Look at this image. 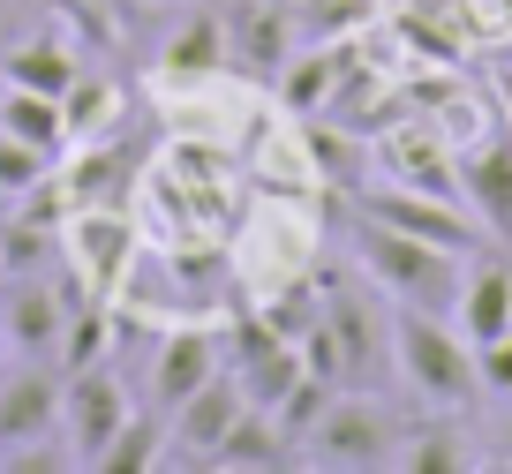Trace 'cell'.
<instances>
[{
	"label": "cell",
	"mask_w": 512,
	"mask_h": 474,
	"mask_svg": "<svg viewBox=\"0 0 512 474\" xmlns=\"http://www.w3.org/2000/svg\"><path fill=\"white\" fill-rule=\"evenodd\" d=\"M113 113H121V91H113V83H98V76H76L61 91V121H68V143H91L98 128L113 121Z\"/></svg>",
	"instance_id": "d4e9b609"
},
{
	"label": "cell",
	"mask_w": 512,
	"mask_h": 474,
	"mask_svg": "<svg viewBox=\"0 0 512 474\" xmlns=\"http://www.w3.org/2000/svg\"><path fill=\"white\" fill-rule=\"evenodd\" d=\"M332 399H339V384L309 369V377H302V384H294V392H287V399L272 407V429H279V437L294 444V452H302V444L317 437V422H324V407H332Z\"/></svg>",
	"instance_id": "cb8c5ba5"
},
{
	"label": "cell",
	"mask_w": 512,
	"mask_h": 474,
	"mask_svg": "<svg viewBox=\"0 0 512 474\" xmlns=\"http://www.w3.org/2000/svg\"><path fill=\"white\" fill-rule=\"evenodd\" d=\"M362 219H384V226H400V234L437 241V249H460V256L497 249L490 226H482L467 204H452V196H430V189H407V181H377V189L362 196Z\"/></svg>",
	"instance_id": "8992f818"
},
{
	"label": "cell",
	"mask_w": 512,
	"mask_h": 474,
	"mask_svg": "<svg viewBox=\"0 0 512 474\" xmlns=\"http://www.w3.org/2000/svg\"><path fill=\"white\" fill-rule=\"evenodd\" d=\"M53 8H61V0H53ZM83 8H113V0H83Z\"/></svg>",
	"instance_id": "d6a6232c"
},
{
	"label": "cell",
	"mask_w": 512,
	"mask_h": 474,
	"mask_svg": "<svg viewBox=\"0 0 512 474\" xmlns=\"http://www.w3.org/2000/svg\"><path fill=\"white\" fill-rule=\"evenodd\" d=\"M226 16V61L249 68L256 83H279V68H287L294 53V16L279 8V0H241V8H219Z\"/></svg>",
	"instance_id": "8fae6325"
},
{
	"label": "cell",
	"mask_w": 512,
	"mask_h": 474,
	"mask_svg": "<svg viewBox=\"0 0 512 474\" xmlns=\"http://www.w3.org/2000/svg\"><path fill=\"white\" fill-rule=\"evenodd\" d=\"M294 459H302V452H294V444L272 429V414L241 407V414H234V429L211 444L204 467H219V474H279V467H294Z\"/></svg>",
	"instance_id": "9a60e30c"
},
{
	"label": "cell",
	"mask_w": 512,
	"mask_h": 474,
	"mask_svg": "<svg viewBox=\"0 0 512 474\" xmlns=\"http://www.w3.org/2000/svg\"><path fill=\"white\" fill-rule=\"evenodd\" d=\"M452 158H460V204L490 226V241H512V136H505V121L467 136Z\"/></svg>",
	"instance_id": "ba28073f"
},
{
	"label": "cell",
	"mask_w": 512,
	"mask_h": 474,
	"mask_svg": "<svg viewBox=\"0 0 512 474\" xmlns=\"http://www.w3.org/2000/svg\"><path fill=\"white\" fill-rule=\"evenodd\" d=\"M497 121H505V136H512V76L497 83Z\"/></svg>",
	"instance_id": "1f68e13d"
},
{
	"label": "cell",
	"mask_w": 512,
	"mask_h": 474,
	"mask_svg": "<svg viewBox=\"0 0 512 474\" xmlns=\"http://www.w3.org/2000/svg\"><path fill=\"white\" fill-rule=\"evenodd\" d=\"M46 174H53V158H38L31 143H16L8 128H0V196L16 204V196H31V189H38Z\"/></svg>",
	"instance_id": "484cf974"
},
{
	"label": "cell",
	"mask_w": 512,
	"mask_h": 474,
	"mask_svg": "<svg viewBox=\"0 0 512 474\" xmlns=\"http://www.w3.org/2000/svg\"><path fill=\"white\" fill-rule=\"evenodd\" d=\"M76 271H0V347L23 362H53L61 354V324H68V294Z\"/></svg>",
	"instance_id": "277c9868"
},
{
	"label": "cell",
	"mask_w": 512,
	"mask_h": 474,
	"mask_svg": "<svg viewBox=\"0 0 512 474\" xmlns=\"http://www.w3.org/2000/svg\"><path fill=\"white\" fill-rule=\"evenodd\" d=\"M362 8H369V0H302V16H294V23H302L309 38H339Z\"/></svg>",
	"instance_id": "f1b7e54d"
},
{
	"label": "cell",
	"mask_w": 512,
	"mask_h": 474,
	"mask_svg": "<svg viewBox=\"0 0 512 474\" xmlns=\"http://www.w3.org/2000/svg\"><path fill=\"white\" fill-rule=\"evenodd\" d=\"M106 347H113V316L98 309L91 286H76V294H68V324H61V354H53V362H61V369H91V362H106Z\"/></svg>",
	"instance_id": "7402d4cb"
},
{
	"label": "cell",
	"mask_w": 512,
	"mask_h": 474,
	"mask_svg": "<svg viewBox=\"0 0 512 474\" xmlns=\"http://www.w3.org/2000/svg\"><path fill=\"white\" fill-rule=\"evenodd\" d=\"M91 467L98 474H151V467H166V414H128L121 437H113Z\"/></svg>",
	"instance_id": "603a6c76"
},
{
	"label": "cell",
	"mask_w": 512,
	"mask_h": 474,
	"mask_svg": "<svg viewBox=\"0 0 512 474\" xmlns=\"http://www.w3.org/2000/svg\"><path fill=\"white\" fill-rule=\"evenodd\" d=\"M159 68L166 76H219L226 68V16L219 8H189L174 23V38L159 46Z\"/></svg>",
	"instance_id": "ac0fdd59"
},
{
	"label": "cell",
	"mask_w": 512,
	"mask_h": 474,
	"mask_svg": "<svg viewBox=\"0 0 512 474\" xmlns=\"http://www.w3.org/2000/svg\"><path fill=\"white\" fill-rule=\"evenodd\" d=\"M384 166H392V181H407V189H430V196H452V204H460V158L445 151V136H437V151H430L422 128H400V136L384 143Z\"/></svg>",
	"instance_id": "e0dca14e"
},
{
	"label": "cell",
	"mask_w": 512,
	"mask_h": 474,
	"mask_svg": "<svg viewBox=\"0 0 512 474\" xmlns=\"http://www.w3.org/2000/svg\"><path fill=\"white\" fill-rule=\"evenodd\" d=\"M475 377L490 399H512V332H497L490 347H475Z\"/></svg>",
	"instance_id": "f546056e"
},
{
	"label": "cell",
	"mask_w": 512,
	"mask_h": 474,
	"mask_svg": "<svg viewBox=\"0 0 512 474\" xmlns=\"http://www.w3.org/2000/svg\"><path fill=\"white\" fill-rule=\"evenodd\" d=\"M174 279L189 286V294H204V309H211V301H226V256L219 249H181Z\"/></svg>",
	"instance_id": "83f0119b"
},
{
	"label": "cell",
	"mask_w": 512,
	"mask_h": 474,
	"mask_svg": "<svg viewBox=\"0 0 512 474\" xmlns=\"http://www.w3.org/2000/svg\"><path fill=\"white\" fill-rule=\"evenodd\" d=\"M452 324L467 332V347H490L497 332H512V264H497L490 249L467 256L460 301H452Z\"/></svg>",
	"instance_id": "5bb4252c"
},
{
	"label": "cell",
	"mask_w": 512,
	"mask_h": 474,
	"mask_svg": "<svg viewBox=\"0 0 512 474\" xmlns=\"http://www.w3.org/2000/svg\"><path fill=\"white\" fill-rule=\"evenodd\" d=\"M0 211H8V196H0Z\"/></svg>",
	"instance_id": "836d02e7"
},
{
	"label": "cell",
	"mask_w": 512,
	"mask_h": 474,
	"mask_svg": "<svg viewBox=\"0 0 512 474\" xmlns=\"http://www.w3.org/2000/svg\"><path fill=\"white\" fill-rule=\"evenodd\" d=\"M497 467H512V414L497 422Z\"/></svg>",
	"instance_id": "4dcf8cb0"
},
{
	"label": "cell",
	"mask_w": 512,
	"mask_h": 474,
	"mask_svg": "<svg viewBox=\"0 0 512 474\" xmlns=\"http://www.w3.org/2000/svg\"><path fill=\"white\" fill-rule=\"evenodd\" d=\"M76 76L83 68H76V53L61 46V31L23 38V46H8V61H0V83H23V91H46V98H61Z\"/></svg>",
	"instance_id": "d6986e66"
},
{
	"label": "cell",
	"mask_w": 512,
	"mask_h": 474,
	"mask_svg": "<svg viewBox=\"0 0 512 474\" xmlns=\"http://www.w3.org/2000/svg\"><path fill=\"white\" fill-rule=\"evenodd\" d=\"M392 369H400V384L437 414H467L482 399L475 347H467V332L437 309H392Z\"/></svg>",
	"instance_id": "6da1fadb"
},
{
	"label": "cell",
	"mask_w": 512,
	"mask_h": 474,
	"mask_svg": "<svg viewBox=\"0 0 512 474\" xmlns=\"http://www.w3.org/2000/svg\"><path fill=\"white\" fill-rule=\"evenodd\" d=\"M354 264L377 279V294L400 301V309H437V316H452L460 279H467L460 249L415 241V234H400V226H384V219H362V211H354Z\"/></svg>",
	"instance_id": "7a4b0ae2"
},
{
	"label": "cell",
	"mask_w": 512,
	"mask_h": 474,
	"mask_svg": "<svg viewBox=\"0 0 512 474\" xmlns=\"http://www.w3.org/2000/svg\"><path fill=\"white\" fill-rule=\"evenodd\" d=\"M302 459H317V467H339V474L392 467V459H400V429H392V414H384L369 392L339 384V399L324 407V422H317V437L302 444Z\"/></svg>",
	"instance_id": "5b68a950"
},
{
	"label": "cell",
	"mask_w": 512,
	"mask_h": 474,
	"mask_svg": "<svg viewBox=\"0 0 512 474\" xmlns=\"http://www.w3.org/2000/svg\"><path fill=\"white\" fill-rule=\"evenodd\" d=\"M241 407H249V399H241V377H234V369L204 377V384H196V392L181 399L174 414H166V444H174L166 459H196V467H204L211 444L234 429V414H241Z\"/></svg>",
	"instance_id": "30bf717a"
},
{
	"label": "cell",
	"mask_w": 512,
	"mask_h": 474,
	"mask_svg": "<svg viewBox=\"0 0 512 474\" xmlns=\"http://www.w3.org/2000/svg\"><path fill=\"white\" fill-rule=\"evenodd\" d=\"M392 467H407V474H460V467H467V452H460V437H437V429H422V437L407 444Z\"/></svg>",
	"instance_id": "4316f807"
},
{
	"label": "cell",
	"mask_w": 512,
	"mask_h": 474,
	"mask_svg": "<svg viewBox=\"0 0 512 474\" xmlns=\"http://www.w3.org/2000/svg\"><path fill=\"white\" fill-rule=\"evenodd\" d=\"M339 53L317 38V53H287V68H279V106L287 113H317V106H332L339 98Z\"/></svg>",
	"instance_id": "44dd1931"
},
{
	"label": "cell",
	"mask_w": 512,
	"mask_h": 474,
	"mask_svg": "<svg viewBox=\"0 0 512 474\" xmlns=\"http://www.w3.org/2000/svg\"><path fill=\"white\" fill-rule=\"evenodd\" d=\"M128 264H136V219L121 204H76L68 211V271L91 294H106Z\"/></svg>",
	"instance_id": "9c48e42d"
},
{
	"label": "cell",
	"mask_w": 512,
	"mask_h": 474,
	"mask_svg": "<svg viewBox=\"0 0 512 474\" xmlns=\"http://www.w3.org/2000/svg\"><path fill=\"white\" fill-rule=\"evenodd\" d=\"M38 437H61V377L46 362H23L0 384V452L8 444H38Z\"/></svg>",
	"instance_id": "4fadbf2b"
},
{
	"label": "cell",
	"mask_w": 512,
	"mask_h": 474,
	"mask_svg": "<svg viewBox=\"0 0 512 474\" xmlns=\"http://www.w3.org/2000/svg\"><path fill=\"white\" fill-rule=\"evenodd\" d=\"M324 324H332V347H339V384L369 392L377 369L392 362V309L377 301V279L369 271H347V279H324Z\"/></svg>",
	"instance_id": "3957f363"
},
{
	"label": "cell",
	"mask_w": 512,
	"mask_h": 474,
	"mask_svg": "<svg viewBox=\"0 0 512 474\" xmlns=\"http://www.w3.org/2000/svg\"><path fill=\"white\" fill-rule=\"evenodd\" d=\"M219 369H226L219 332H204V324H181V332H166L159 362H151V414H174L181 399H189L204 377H219Z\"/></svg>",
	"instance_id": "7c38bea8"
},
{
	"label": "cell",
	"mask_w": 512,
	"mask_h": 474,
	"mask_svg": "<svg viewBox=\"0 0 512 474\" xmlns=\"http://www.w3.org/2000/svg\"><path fill=\"white\" fill-rule=\"evenodd\" d=\"M0 128L16 143H31L38 158H68L76 143H68V121H61V98L46 91H23V83H0Z\"/></svg>",
	"instance_id": "2e32d148"
},
{
	"label": "cell",
	"mask_w": 512,
	"mask_h": 474,
	"mask_svg": "<svg viewBox=\"0 0 512 474\" xmlns=\"http://www.w3.org/2000/svg\"><path fill=\"white\" fill-rule=\"evenodd\" d=\"M128 414H136V407H128V392L113 384L106 362L68 369V377H61V437H68V452H76V467H91V459L121 437Z\"/></svg>",
	"instance_id": "52a82bcc"
},
{
	"label": "cell",
	"mask_w": 512,
	"mask_h": 474,
	"mask_svg": "<svg viewBox=\"0 0 512 474\" xmlns=\"http://www.w3.org/2000/svg\"><path fill=\"white\" fill-rule=\"evenodd\" d=\"M234 377H241V399H249L256 414H272L279 399H287L294 384L309 377V362H302V347H294V339H279V347H264V354H249V362H234Z\"/></svg>",
	"instance_id": "ffe728a7"
}]
</instances>
